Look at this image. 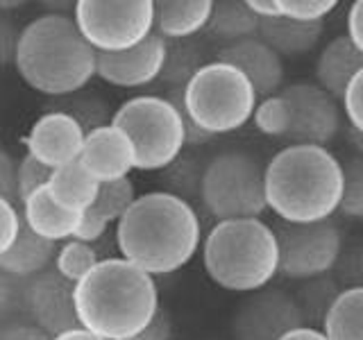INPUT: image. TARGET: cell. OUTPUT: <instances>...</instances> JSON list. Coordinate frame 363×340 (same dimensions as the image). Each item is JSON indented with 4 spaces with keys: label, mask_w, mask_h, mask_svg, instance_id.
<instances>
[{
    "label": "cell",
    "mask_w": 363,
    "mask_h": 340,
    "mask_svg": "<svg viewBox=\"0 0 363 340\" xmlns=\"http://www.w3.org/2000/svg\"><path fill=\"white\" fill-rule=\"evenodd\" d=\"M213 11L211 0H157L155 34L164 41H184L207 30Z\"/></svg>",
    "instance_id": "ffe728a7"
},
{
    "label": "cell",
    "mask_w": 363,
    "mask_h": 340,
    "mask_svg": "<svg viewBox=\"0 0 363 340\" xmlns=\"http://www.w3.org/2000/svg\"><path fill=\"white\" fill-rule=\"evenodd\" d=\"M363 71V52L347 34L329 41L315 60V84L336 100H343L345 91L357 73Z\"/></svg>",
    "instance_id": "ac0fdd59"
},
{
    "label": "cell",
    "mask_w": 363,
    "mask_h": 340,
    "mask_svg": "<svg viewBox=\"0 0 363 340\" xmlns=\"http://www.w3.org/2000/svg\"><path fill=\"white\" fill-rule=\"evenodd\" d=\"M204 64L207 62H204L202 50L191 39L166 41V62L159 79H164L173 89H184Z\"/></svg>",
    "instance_id": "4316f807"
},
{
    "label": "cell",
    "mask_w": 363,
    "mask_h": 340,
    "mask_svg": "<svg viewBox=\"0 0 363 340\" xmlns=\"http://www.w3.org/2000/svg\"><path fill=\"white\" fill-rule=\"evenodd\" d=\"M48 191L60 207L75 211V213H84L94 207L98 200L100 181L91 177L82 164L75 162V164L52 170Z\"/></svg>",
    "instance_id": "603a6c76"
},
{
    "label": "cell",
    "mask_w": 363,
    "mask_h": 340,
    "mask_svg": "<svg viewBox=\"0 0 363 340\" xmlns=\"http://www.w3.org/2000/svg\"><path fill=\"white\" fill-rule=\"evenodd\" d=\"M21 232V211L11 202L0 198V256L14 245Z\"/></svg>",
    "instance_id": "d590c367"
},
{
    "label": "cell",
    "mask_w": 363,
    "mask_h": 340,
    "mask_svg": "<svg viewBox=\"0 0 363 340\" xmlns=\"http://www.w3.org/2000/svg\"><path fill=\"white\" fill-rule=\"evenodd\" d=\"M347 37L363 52V0L350 5L347 11Z\"/></svg>",
    "instance_id": "b9f144b4"
},
{
    "label": "cell",
    "mask_w": 363,
    "mask_h": 340,
    "mask_svg": "<svg viewBox=\"0 0 363 340\" xmlns=\"http://www.w3.org/2000/svg\"><path fill=\"white\" fill-rule=\"evenodd\" d=\"M255 128L270 139H286L289 134V105L279 94L268 96L257 102L255 113H252Z\"/></svg>",
    "instance_id": "f546056e"
},
{
    "label": "cell",
    "mask_w": 363,
    "mask_h": 340,
    "mask_svg": "<svg viewBox=\"0 0 363 340\" xmlns=\"http://www.w3.org/2000/svg\"><path fill=\"white\" fill-rule=\"evenodd\" d=\"M166 62V41L159 34H150L145 41L123 52H98L96 75L111 86L139 89L162 77Z\"/></svg>",
    "instance_id": "5bb4252c"
},
{
    "label": "cell",
    "mask_w": 363,
    "mask_h": 340,
    "mask_svg": "<svg viewBox=\"0 0 363 340\" xmlns=\"http://www.w3.org/2000/svg\"><path fill=\"white\" fill-rule=\"evenodd\" d=\"M323 332L327 340H363V286L338 293L325 317Z\"/></svg>",
    "instance_id": "d4e9b609"
},
{
    "label": "cell",
    "mask_w": 363,
    "mask_h": 340,
    "mask_svg": "<svg viewBox=\"0 0 363 340\" xmlns=\"http://www.w3.org/2000/svg\"><path fill=\"white\" fill-rule=\"evenodd\" d=\"M279 245V272L284 279L309 281L329 275L343 252V234L334 220L313 225L279 222L272 227Z\"/></svg>",
    "instance_id": "30bf717a"
},
{
    "label": "cell",
    "mask_w": 363,
    "mask_h": 340,
    "mask_svg": "<svg viewBox=\"0 0 363 340\" xmlns=\"http://www.w3.org/2000/svg\"><path fill=\"white\" fill-rule=\"evenodd\" d=\"M136 196L134 181L130 177L118 179V181H109V184H100V193L96 204L91 207L96 215H100L105 222H118L128 209L134 204Z\"/></svg>",
    "instance_id": "f1b7e54d"
},
{
    "label": "cell",
    "mask_w": 363,
    "mask_h": 340,
    "mask_svg": "<svg viewBox=\"0 0 363 340\" xmlns=\"http://www.w3.org/2000/svg\"><path fill=\"white\" fill-rule=\"evenodd\" d=\"M96 50L77 30L73 16L48 11L21 30L16 73L43 96H71L96 75Z\"/></svg>",
    "instance_id": "277c9868"
},
{
    "label": "cell",
    "mask_w": 363,
    "mask_h": 340,
    "mask_svg": "<svg viewBox=\"0 0 363 340\" xmlns=\"http://www.w3.org/2000/svg\"><path fill=\"white\" fill-rule=\"evenodd\" d=\"M304 327V317L291 293L264 288L238 306L232 320L234 340H281L293 329Z\"/></svg>",
    "instance_id": "7c38bea8"
},
{
    "label": "cell",
    "mask_w": 363,
    "mask_h": 340,
    "mask_svg": "<svg viewBox=\"0 0 363 340\" xmlns=\"http://www.w3.org/2000/svg\"><path fill=\"white\" fill-rule=\"evenodd\" d=\"M16 166L7 150L0 147V198L7 202H18L16 196Z\"/></svg>",
    "instance_id": "f35d334b"
},
{
    "label": "cell",
    "mask_w": 363,
    "mask_h": 340,
    "mask_svg": "<svg viewBox=\"0 0 363 340\" xmlns=\"http://www.w3.org/2000/svg\"><path fill=\"white\" fill-rule=\"evenodd\" d=\"M18 37H21V30L16 28V23L9 16L0 14V66L14 64Z\"/></svg>",
    "instance_id": "8d00e7d4"
},
{
    "label": "cell",
    "mask_w": 363,
    "mask_h": 340,
    "mask_svg": "<svg viewBox=\"0 0 363 340\" xmlns=\"http://www.w3.org/2000/svg\"><path fill=\"white\" fill-rule=\"evenodd\" d=\"M338 211L363 220V157H352L343 164V198Z\"/></svg>",
    "instance_id": "4dcf8cb0"
},
{
    "label": "cell",
    "mask_w": 363,
    "mask_h": 340,
    "mask_svg": "<svg viewBox=\"0 0 363 340\" xmlns=\"http://www.w3.org/2000/svg\"><path fill=\"white\" fill-rule=\"evenodd\" d=\"M281 340H327L323 329H315V327H300V329H293L291 334H286Z\"/></svg>",
    "instance_id": "f6af8a7d"
},
{
    "label": "cell",
    "mask_w": 363,
    "mask_h": 340,
    "mask_svg": "<svg viewBox=\"0 0 363 340\" xmlns=\"http://www.w3.org/2000/svg\"><path fill=\"white\" fill-rule=\"evenodd\" d=\"M184 139H186V145H204V143H209L213 136L184 116Z\"/></svg>",
    "instance_id": "7bdbcfd3"
},
{
    "label": "cell",
    "mask_w": 363,
    "mask_h": 340,
    "mask_svg": "<svg viewBox=\"0 0 363 340\" xmlns=\"http://www.w3.org/2000/svg\"><path fill=\"white\" fill-rule=\"evenodd\" d=\"M332 277L338 281V286H345V288L363 286V252L361 249L359 252L357 249H352V252H347V254L340 252L336 266L332 270Z\"/></svg>",
    "instance_id": "836d02e7"
},
{
    "label": "cell",
    "mask_w": 363,
    "mask_h": 340,
    "mask_svg": "<svg viewBox=\"0 0 363 340\" xmlns=\"http://www.w3.org/2000/svg\"><path fill=\"white\" fill-rule=\"evenodd\" d=\"M250 9L255 11L259 18H275L279 16L277 0H247Z\"/></svg>",
    "instance_id": "ee69618b"
},
{
    "label": "cell",
    "mask_w": 363,
    "mask_h": 340,
    "mask_svg": "<svg viewBox=\"0 0 363 340\" xmlns=\"http://www.w3.org/2000/svg\"><path fill=\"white\" fill-rule=\"evenodd\" d=\"M50 340H102V338L86 332V329H82V327H77V329H71V332H66L62 336H55Z\"/></svg>",
    "instance_id": "bcb514c9"
},
{
    "label": "cell",
    "mask_w": 363,
    "mask_h": 340,
    "mask_svg": "<svg viewBox=\"0 0 363 340\" xmlns=\"http://www.w3.org/2000/svg\"><path fill=\"white\" fill-rule=\"evenodd\" d=\"M347 136H350V143H352V147L359 152V157H363V134H359V132H354L350 128V132H347Z\"/></svg>",
    "instance_id": "7dc6e473"
},
{
    "label": "cell",
    "mask_w": 363,
    "mask_h": 340,
    "mask_svg": "<svg viewBox=\"0 0 363 340\" xmlns=\"http://www.w3.org/2000/svg\"><path fill=\"white\" fill-rule=\"evenodd\" d=\"M77 322L102 340H130L159 313L157 281L123 256L102 259L75 283Z\"/></svg>",
    "instance_id": "7a4b0ae2"
},
{
    "label": "cell",
    "mask_w": 363,
    "mask_h": 340,
    "mask_svg": "<svg viewBox=\"0 0 363 340\" xmlns=\"http://www.w3.org/2000/svg\"><path fill=\"white\" fill-rule=\"evenodd\" d=\"M98 264H100V256L96 252V247L82 241H75V238L66 241L57 249V256H55V270L71 283L82 281Z\"/></svg>",
    "instance_id": "83f0119b"
},
{
    "label": "cell",
    "mask_w": 363,
    "mask_h": 340,
    "mask_svg": "<svg viewBox=\"0 0 363 340\" xmlns=\"http://www.w3.org/2000/svg\"><path fill=\"white\" fill-rule=\"evenodd\" d=\"M343 290L338 286V281L332 277V272L323 277H315L309 281H302L300 290L293 295L295 302H298L302 317H304V324L306 327H323L325 324V317L332 309L334 300L338 298V293Z\"/></svg>",
    "instance_id": "484cf974"
},
{
    "label": "cell",
    "mask_w": 363,
    "mask_h": 340,
    "mask_svg": "<svg viewBox=\"0 0 363 340\" xmlns=\"http://www.w3.org/2000/svg\"><path fill=\"white\" fill-rule=\"evenodd\" d=\"M23 302L32 317V324L50 338L79 327L75 311V283L66 281L57 270H45L32 277Z\"/></svg>",
    "instance_id": "4fadbf2b"
},
{
    "label": "cell",
    "mask_w": 363,
    "mask_h": 340,
    "mask_svg": "<svg viewBox=\"0 0 363 340\" xmlns=\"http://www.w3.org/2000/svg\"><path fill=\"white\" fill-rule=\"evenodd\" d=\"M21 220L28 225V230L45 238V241L60 243V241H71L79 220H82V213L60 207V204L52 200L48 186H45V188L34 191L32 196L23 202Z\"/></svg>",
    "instance_id": "d6986e66"
},
{
    "label": "cell",
    "mask_w": 363,
    "mask_h": 340,
    "mask_svg": "<svg viewBox=\"0 0 363 340\" xmlns=\"http://www.w3.org/2000/svg\"><path fill=\"white\" fill-rule=\"evenodd\" d=\"M279 16L300 23H320L338 7V0H277Z\"/></svg>",
    "instance_id": "d6a6232c"
},
{
    "label": "cell",
    "mask_w": 363,
    "mask_h": 340,
    "mask_svg": "<svg viewBox=\"0 0 363 340\" xmlns=\"http://www.w3.org/2000/svg\"><path fill=\"white\" fill-rule=\"evenodd\" d=\"M111 125L130 136L136 154L134 170L143 173L170 168L186 145L184 113L168 98L136 96L123 102L111 116Z\"/></svg>",
    "instance_id": "52a82bcc"
},
{
    "label": "cell",
    "mask_w": 363,
    "mask_h": 340,
    "mask_svg": "<svg viewBox=\"0 0 363 340\" xmlns=\"http://www.w3.org/2000/svg\"><path fill=\"white\" fill-rule=\"evenodd\" d=\"M325 32V21L320 23H300L293 18H261L259 39L270 45L281 60L284 57H300L311 52Z\"/></svg>",
    "instance_id": "44dd1931"
},
{
    "label": "cell",
    "mask_w": 363,
    "mask_h": 340,
    "mask_svg": "<svg viewBox=\"0 0 363 340\" xmlns=\"http://www.w3.org/2000/svg\"><path fill=\"white\" fill-rule=\"evenodd\" d=\"M116 245L125 261L150 277L173 275L202 247V225L189 200L150 191L116 222Z\"/></svg>",
    "instance_id": "6da1fadb"
},
{
    "label": "cell",
    "mask_w": 363,
    "mask_h": 340,
    "mask_svg": "<svg viewBox=\"0 0 363 340\" xmlns=\"http://www.w3.org/2000/svg\"><path fill=\"white\" fill-rule=\"evenodd\" d=\"M289 105V134L291 145H320L327 147L340 130L338 100L332 98L315 82H295L284 86L279 94Z\"/></svg>",
    "instance_id": "8fae6325"
},
{
    "label": "cell",
    "mask_w": 363,
    "mask_h": 340,
    "mask_svg": "<svg viewBox=\"0 0 363 340\" xmlns=\"http://www.w3.org/2000/svg\"><path fill=\"white\" fill-rule=\"evenodd\" d=\"M168 100L211 136L241 130L252 120L259 96L238 68L207 62L184 89H173Z\"/></svg>",
    "instance_id": "8992f818"
},
{
    "label": "cell",
    "mask_w": 363,
    "mask_h": 340,
    "mask_svg": "<svg viewBox=\"0 0 363 340\" xmlns=\"http://www.w3.org/2000/svg\"><path fill=\"white\" fill-rule=\"evenodd\" d=\"M218 62L238 68L261 98L275 96L284 84V60L259 37L225 45Z\"/></svg>",
    "instance_id": "e0dca14e"
},
{
    "label": "cell",
    "mask_w": 363,
    "mask_h": 340,
    "mask_svg": "<svg viewBox=\"0 0 363 340\" xmlns=\"http://www.w3.org/2000/svg\"><path fill=\"white\" fill-rule=\"evenodd\" d=\"M55 256L57 243L37 236L21 220V232L14 245L0 256V272L9 277H37L48 270L50 264H55Z\"/></svg>",
    "instance_id": "7402d4cb"
},
{
    "label": "cell",
    "mask_w": 363,
    "mask_h": 340,
    "mask_svg": "<svg viewBox=\"0 0 363 340\" xmlns=\"http://www.w3.org/2000/svg\"><path fill=\"white\" fill-rule=\"evenodd\" d=\"M343 111L350 123V128L363 134V71L357 73L352 79L345 96H343Z\"/></svg>",
    "instance_id": "e575fe53"
},
{
    "label": "cell",
    "mask_w": 363,
    "mask_h": 340,
    "mask_svg": "<svg viewBox=\"0 0 363 340\" xmlns=\"http://www.w3.org/2000/svg\"><path fill=\"white\" fill-rule=\"evenodd\" d=\"M5 272H0V311L5 309V304L9 300V288H7V281H5Z\"/></svg>",
    "instance_id": "c3c4849f"
},
{
    "label": "cell",
    "mask_w": 363,
    "mask_h": 340,
    "mask_svg": "<svg viewBox=\"0 0 363 340\" xmlns=\"http://www.w3.org/2000/svg\"><path fill=\"white\" fill-rule=\"evenodd\" d=\"M130 340H173V322H170L168 313L159 309V313L152 317V322Z\"/></svg>",
    "instance_id": "ab89813d"
},
{
    "label": "cell",
    "mask_w": 363,
    "mask_h": 340,
    "mask_svg": "<svg viewBox=\"0 0 363 340\" xmlns=\"http://www.w3.org/2000/svg\"><path fill=\"white\" fill-rule=\"evenodd\" d=\"M16 7H21V3L18 0H11V3H3V0H0V14H5V11H9V9H16Z\"/></svg>",
    "instance_id": "681fc988"
},
{
    "label": "cell",
    "mask_w": 363,
    "mask_h": 340,
    "mask_svg": "<svg viewBox=\"0 0 363 340\" xmlns=\"http://www.w3.org/2000/svg\"><path fill=\"white\" fill-rule=\"evenodd\" d=\"M259 23L261 18L243 0H218V3H213L207 30L211 37L230 45L243 39L259 37Z\"/></svg>",
    "instance_id": "cb8c5ba5"
},
{
    "label": "cell",
    "mask_w": 363,
    "mask_h": 340,
    "mask_svg": "<svg viewBox=\"0 0 363 340\" xmlns=\"http://www.w3.org/2000/svg\"><path fill=\"white\" fill-rule=\"evenodd\" d=\"M50 177H52L50 168H45L41 162H37V159L30 157V154L23 157L18 162V166H16V196H18V202L23 204L34 191L48 186Z\"/></svg>",
    "instance_id": "1f68e13d"
},
{
    "label": "cell",
    "mask_w": 363,
    "mask_h": 340,
    "mask_svg": "<svg viewBox=\"0 0 363 340\" xmlns=\"http://www.w3.org/2000/svg\"><path fill=\"white\" fill-rule=\"evenodd\" d=\"M73 21L96 52H123L155 32V0H77Z\"/></svg>",
    "instance_id": "9c48e42d"
},
{
    "label": "cell",
    "mask_w": 363,
    "mask_h": 340,
    "mask_svg": "<svg viewBox=\"0 0 363 340\" xmlns=\"http://www.w3.org/2000/svg\"><path fill=\"white\" fill-rule=\"evenodd\" d=\"M266 168L252 154L230 150L202 168L200 200L216 220L261 218L266 207Z\"/></svg>",
    "instance_id": "ba28073f"
},
{
    "label": "cell",
    "mask_w": 363,
    "mask_h": 340,
    "mask_svg": "<svg viewBox=\"0 0 363 340\" xmlns=\"http://www.w3.org/2000/svg\"><path fill=\"white\" fill-rule=\"evenodd\" d=\"M107 230H109V222H105L100 215H96L94 211L89 209V211L82 213V220H79L73 238H75V241H82V243L91 245V243L100 241V238L107 234Z\"/></svg>",
    "instance_id": "74e56055"
},
{
    "label": "cell",
    "mask_w": 363,
    "mask_h": 340,
    "mask_svg": "<svg viewBox=\"0 0 363 340\" xmlns=\"http://www.w3.org/2000/svg\"><path fill=\"white\" fill-rule=\"evenodd\" d=\"M0 340H50L48 334H43L41 329L34 324H5L0 327Z\"/></svg>",
    "instance_id": "60d3db41"
},
{
    "label": "cell",
    "mask_w": 363,
    "mask_h": 340,
    "mask_svg": "<svg viewBox=\"0 0 363 340\" xmlns=\"http://www.w3.org/2000/svg\"><path fill=\"white\" fill-rule=\"evenodd\" d=\"M209 279L232 293L264 290L279 272L275 230L261 218L216 222L202 243Z\"/></svg>",
    "instance_id": "5b68a950"
},
{
    "label": "cell",
    "mask_w": 363,
    "mask_h": 340,
    "mask_svg": "<svg viewBox=\"0 0 363 340\" xmlns=\"http://www.w3.org/2000/svg\"><path fill=\"white\" fill-rule=\"evenodd\" d=\"M266 207L279 222L329 220L343 198V164L320 145H286L266 166Z\"/></svg>",
    "instance_id": "3957f363"
},
{
    "label": "cell",
    "mask_w": 363,
    "mask_h": 340,
    "mask_svg": "<svg viewBox=\"0 0 363 340\" xmlns=\"http://www.w3.org/2000/svg\"><path fill=\"white\" fill-rule=\"evenodd\" d=\"M77 162L96 181L109 184V181L130 177L136 154L130 136L118 130L116 125L107 123L102 128L86 132L82 154H79Z\"/></svg>",
    "instance_id": "2e32d148"
},
{
    "label": "cell",
    "mask_w": 363,
    "mask_h": 340,
    "mask_svg": "<svg viewBox=\"0 0 363 340\" xmlns=\"http://www.w3.org/2000/svg\"><path fill=\"white\" fill-rule=\"evenodd\" d=\"M86 132L68 111H48L39 116L32 130L23 139L28 154L45 168L57 170L75 164L82 154Z\"/></svg>",
    "instance_id": "9a60e30c"
}]
</instances>
